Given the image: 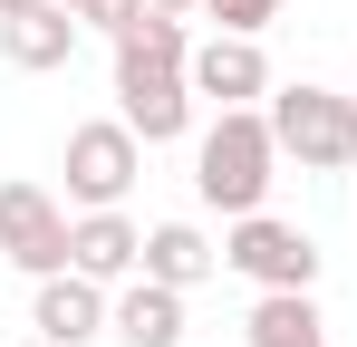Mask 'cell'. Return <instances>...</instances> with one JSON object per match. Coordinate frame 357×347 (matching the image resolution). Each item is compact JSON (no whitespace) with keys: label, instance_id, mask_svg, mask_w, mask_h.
Masks as SVG:
<instances>
[{"label":"cell","instance_id":"6da1fadb","mask_svg":"<svg viewBox=\"0 0 357 347\" xmlns=\"http://www.w3.org/2000/svg\"><path fill=\"white\" fill-rule=\"evenodd\" d=\"M271 183H280V135H271V116L261 107H222L203 125V145H193V193L241 222V213H261L271 203Z\"/></svg>","mask_w":357,"mask_h":347},{"label":"cell","instance_id":"7a4b0ae2","mask_svg":"<svg viewBox=\"0 0 357 347\" xmlns=\"http://www.w3.org/2000/svg\"><path fill=\"white\" fill-rule=\"evenodd\" d=\"M271 135H280V164L299 174H357V97H338V87H271Z\"/></svg>","mask_w":357,"mask_h":347},{"label":"cell","instance_id":"3957f363","mask_svg":"<svg viewBox=\"0 0 357 347\" xmlns=\"http://www.w3.org/2000/svg\"><path fill=\"white\" fill-rule=\"evenodd\" d=\"M135 174H145V145H135L126 116H87V125H68V203H77V213H126Z\"/></svg>","mask_w":357,"mask_h":347},{"label":"cell","instance_id":"277c9868","mask_svg":"<svg viewBox=\"0 0 357 347\" xmlns=\"http://www.w3.org/2000/svg\"><path fill=\"white\" fill-rule=\"evenodd\" d=\"M222 270H241L251 289H319V241L280 213H241L222 231Z\"/></svg>","mask_w":357,"mask_h":347},{"label":"cell","instance_id":"5b68a950","mask_svg":"<svg viewBox=\"0 0 357 347\" xmlns=\"http://www.w3.org/2000/svg\"><path fill=\"white\" fill-rule=\"evenodd\" d=\"M0 261L29 270V280H59L68 270V213L39 183H0Z\"/></svg>","mask_w":357,"mask_h":347},{"label":"cell","instance_id":"8992f818","mask_svg":"<svg viewBox=\"0 0 357 347\" xmlns=\"http://www.w3.org/2000/svg\"><path fill=\"white\" fill-rule=\"evenodd\" d=\"M193 97H213V107H261L271 97V58L261 39H232V29H213V39H193Z\"/></svg>","mask_w":357,"mask_h":347},{"label":"cell","instance_id":"52a82bcc","mask_svg":"<svg viewBox=\"0 0 357 347\" xmlns=\"http://www.w3.org/2000/svg\"><path fill=\"white\" fill-rule=\"evenodd\" d=\"M68 270L97 280V289H126L145 270V231L126 222V213H77V222H68Z\"/></svg>","mask_w":357,"mask_h":347},{"label":"cell","instance_id":"ba28073f","mask_svg":"<svg viewBox=\"0 0 357 347\" xmlns=\"http://www.w3.org/2000/svg\"><path fill=\"white\" fill-rule=\"evenodd\" d=\"M107 289L97 280H77V270H59V280H39V299H29V328L49 347H87V338H107Z\"/></svg>","mask_w":357,"mask_h":347},{"label":"cell","instance_id":"9c48e42d","mask_svg":"<svg viewBox=\"0 0 357 347\" xmlns=\"http://www.w3.org/2000/svg\"><path fill=\"white\" fill-rule=\"evenodd\" d=\"M116 116L135 125V145H174L193 135V77L165 68V77H116Z\"/></svg>","mask_w":357,"mask_h":347},{"label":"cell","instance_id":"30bf717a","mask_svg":"<svg viewBox=\"0 0 357 347\" xmlns=\"http://www.w3.org/2000/svg\"><path fill=\"white\" fill-rule=\"evenodd\" d=\"M183 328H193V318H183V289L145 280V270H135V280L116 289V309H107V338L116 347H183Z\"/></svg>","mask_w":357,"mask_h":347},{"label":"cell","instance_id":"8fae6325","mask_svg":"<svg viewBox=\"0 0 357 347\" xmlns=\"http://www.w3.org/2000/svg\"><path fill=\"white\" fill-rule=\"evenodd\" d=\"M77 39H87V20H77L68 0L29 10V20H0V58H10V68H29V77L68 68V58H77Z\"/></svg>","mask_w":357,"mask_h":347},{"label":"cell","instance_id":"7c38bea8","mask_svg":"<svg viewBox=\"0 0 357 347\" xmlns=\"http://www.w3.org/2000/svg\"><path fill=\"white\" fill-rule=\"evenodd\" d=\"M241 338L251 347H328V318H319L309 289H261L251 318H241Z\"/></svg>","mask_w":357,"mask_h":347},{"label":"cell","instance_id":"4fadbf2b","mask_svg":"<svg viewBox=\"0 0 357 347\" xmlns=\"http://www.w3.org/2000/svg\"><path fill=\"white\" fill-rule=\"evenodd\" d=\"M213 270H222V251H213L193 222H155V231H145V280H165V289H183V299H193Z\"/></svg>","mask_w":357,"mask_h":347},{"label":"cell","instance_id":"5bb4252c","mask_svg":"<svg viewBox=\"0 0 357 347\" xmlns=\"http://www.w3.org/2000/svg\"><path fill=\"white\" fill-rule=\"evenodd\" d=\"M165 68H193V39H183V20L145 10V20L116 39V77H165Z\"/></svg>","mask_w":357,"mask_h":347},{"label":"cell","instance_id":"9a60e30c","mask_svg":"<svg viewBox=\"0 0 357 347\" xmlns=\"http://www.w3.org/2000/svg\"><path fill=\"white\" fill-rule=\"evenodd\" d=\"M203 20H222L232 39H261V29L280 20V0H203Z\"/></svg>","mask_w":357,"mask_h":347},{"label":"cell","instance_id":"2e32d148","mask_svg":"<svg viewBox=\"0 0 357 347\" xmlns=\"http://www.w3.org/2000/svg\"><path fill=\"white\" fill-rule=\"evenodd\" d=\"M68 10H77L87 29H107V39H126V29L145 20V0H68Z\"/></svg>","mask_w":357,"mask_h":347},{"label":"cell","instance_id":"e0dca14e","mask_svg":"<svg viewBox=\"0 0 357 347\" xmlns=\"http://www.w3.org/2000/svg\"><path fill=\"white\" fill-rule=\"evenodd\" d=\"M145 10H165V20H193V10H203V0H145Z\"/></svg>","mask_w":357,"mask_h":347},{"label":"cell","instance_id":"ac0fdd59","mask_svg":"<svg viewBox=\"0 0 357 347\" xmlns=\"http://www.w3.org/2000/svg\"><path fill=\"white\" fill-rule=\"evenodd\" d=\"M29 10H49V0H0V20H29Z\"/></svg>","mask_w":357,"mask_h":347},{"label":"cell","instance_id":"d6986e66","mask_svg":"<svg viewBox=\"0 0 357 347\" xmlns=\"http://www.w3.org/2000/svg\"><path fill=\"white\" fill-rule=\"evenodd\" d=\"M20 347H49V338H20Z\"/></svg>","mask_w":357,"mask_h":347}]
</instances>
